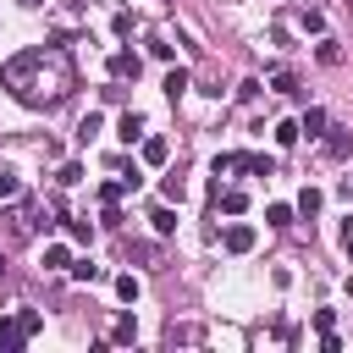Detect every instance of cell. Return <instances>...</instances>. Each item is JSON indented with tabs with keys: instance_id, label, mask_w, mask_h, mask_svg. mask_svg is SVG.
<instances>
[{
	"instance_id": "cell-1",
	"label": "cell",
	"mask_w": 353,
	"mask_h": 353,
	"mask_svg": "<svg viewBox=\"0 0 353 353\" xmlns=\"http://www.w3.org/2000/svg\"><path fill=\"white\" fill-rule=\"evenodd\" d=\"M0 83L22 105H61L77 77H72V55L61 44H33V50H22L0 66Z\"/></svg>"
},
{
	"instance_id": "cell-2",
	"label": "cell",
	"mask_w": 353,
	"mask_h": 353,
	"mask_svg": "<svg viewBox=\"0 0 353 353\" xmlns=\"http://www.w3.org/2000/svg\"><path fill=\"white\" fill-rule=\"evenodd\" d=\"M221 243H226V254H248V248H254V243H259V232H254V226H243V221H232V226H226V237H221Z\"/></svg>"
},
{
	"instance_id": "cell-3",
	"label": "cell",
	"mask_w": 353,
	"mask_h": 353,
	"mask_svg": "<svg viewBox=\"0 0 353 353\" xmlns=\"http://www.w3.org/2000/svg\"><path fill=\"white\" fill-rule=\"evenodd\" d=\"M138 72H143V61H138L132 50H116V55H110V77H116V83H121V77H138Z\"/></svg>"
},
{
	"instance_id": "cell-4",
	"label": "cell",
	"mask_w": 353,
	"mask_h": 353,
	"mask_svg": "<svg viewBox=\"0 0 353 353\" xmlns=\"http://www.w3.org/2000/svg\"><path fill=\"white\" fill-rule=\"evenodd\" d=\"M116 138H121V143H138V138H143V116H138V110H121V121H116Z\"/></svg>"
},
{
	"instance_id": "cell-5",
	"label": "cell",
	"mask_w": 353,
	"mask_h": 353,
	"mask_svg": "<svg viewBox=\"0 0 353 353\" xmlns=\"http://www.w3.org/2000/svg\"><path fill=\"white\" fill-rule=\"evenodd\" d=\"M22 342H28V331L17 325V314H11V320H0V353H17Z\"/></svg>"
},
{
	"instance_id": "cell-6",
	"label": "cell",
	"mask_w": 353,
	"mask_h": 353,
	"mask_svg": "<svg viewBox=\"0 0 353 353\" xmlns=\"http://www.w3.org/2000/svg\"><path fill=\"white\" fill-rule=\"evenodd\" d=\"M303 132H309V138H320V132H325V110H320V105H309V110L298 116V138H303Z\"/></svg>"
},
{
	"instance_id": "cell-7",
	"label": "cell",
	"mask_w": 353,
	"mask_h": 353,
	"mask_svg": "<svg viewBox=\"0 0 353 353\" xmlns=\"http://www.w3.org/2000/svg\"><path fill=\"white\" fill-rule=\"evenodd\" d=\"M331 138H325V154L331 160H347V149H353V138H347V127H325Z\"/></svg>"
},
{
	"instance_id": "cell-8",
	"label": "cell",
	"mask_w": 353,
	"mask_h": 353,
	"mask_svg": "<svg viewBox=\"0 0 353 353\" xmlns=\"http://www.w3.org/2000/svg\"><path fill=\"white\" fill-rule=\"evenodd\" d=\"M320 204H325V193H320V188H303V193H298V204H292V210H298V215H303V221H314V215H320Z\"/></svg>"
},
{
	"instance_id": "cell-9",
	"label": "cell",
	"mask_w": 353,
	"mask_h": 353,
	"mask_svg": "<svg viewBox=\"0 0 353 353\" xmlns=\"http://www.w3.org/2000/svg\"><path fill=\"white\" fill-rule=\"evenodd\" d=\"M66 270H72V281H83V287H94V281H105V270H99L94 259H72Z\"/></svg>"
},
{
	"instance_id": "cell-10",
	"label": "cell",
	"mask_w": 353,
	"mask_h": 353,
	"mask_svg": "<svg viewBox=\"0 0 353 353\" xmlns=\"http://www.w3.org/2000/svg\"><path fill=\"white\" fill-rule=\"evenodd\" d=\"M215 199H221V210H226V215H243V210H248V193H243V188H226V193L215 188Z\"/></svg>"
},
{
	"instance_id": "cell-11",
	"label": "cell",
	"mask_w": 353,
	"mask_h": 353,
	"mask_svg": "<svg viewBox=\"0 0 353 353\" xmlns=\"http://www.w3.org/2000/svg\"><path fill=\"white\" fill-rule=\"evenodd\" d=\"M66 265H72V248L66 243H50L44 248V270H66Z\"/></svg>"
},
{
	"instance_id": "cell-12",
	"label": "cell",
	"mask_w": 353,
	"mask_h": 353,
	"mask_svg": "<svg viewBox=\"0 0 353 353\" xmlns=\"http://www.w3.org/2000/svg\"><path fill=\"white\" fill-rule=\"evenodd\" d=\"M110 342H121V347H127V342H138V320H132V314H121V320L110 325Z\"/></svg>"
},
{
	"instance_id": "cell-13",
	"label": "cell",
	"mask_w": 353,
	"mask_h": 353,
	"mask_svg": "<svg viewBox=\"0 0 353 353\" xmlns=\"http://www.w3.org/2000/svg\"><path fill=\"white\" fill-rule=\"evenodd\" d=\"M298 28H303V33H325V17H320V6H303V11H298Z\"/></svg>"
},
{
	"instance_id": "cell-14",
	"label": "cell",
	"mask_w": 353,
	"mask_h": 353,
	"mask_svg": "<svg viewBox=\"0 0 353 353\" xmlns=\"http://www.w3.org/2000/svg\"><path fill=\"white\" fill-rule=\"evenodd\" d=\"M165 154H171L165 138H143V160H149V165H165Z\"/></svg>"
},
{
	"instance_id": "cell-15",
	"label": "cell",
	"mask_w": 353,
	"mask_h": 353,
	"mask_svg": "<svg viewBox=\"0 0 353 353\" xmlns=\"http://www.w3.org/2000/svg\"><path fill=\"white\" fill-rule=\"evenodd\" d=\"M149 221H154V232H160V237H171V232H176V210H165V204H160V210H149Z\"/></svg>"
},
{
	"instance_id": "cell-16",
	"label": "cell",
	"mask_w": 353,
	"mask_h": 353,
	"mask_svg": "<svg viewBox=\"0 0 353 353\" xmlns=\"http://www.w3.org/2000/svg\"><path fill=\"white\" fill-rule=\"evenodd\" d=\"M138 292H143V287H138V276H132V270H127V276H116V298H121V303H138Z\"/></svg>"
},
{
	"instance_id": "cell-17",
	"label": "cell",
	"mask_w": 353,
	"mask_h": 353,
	"mask_svg": "<svg viewBox=\"0 0 353 353\" xmlns=\"http://www.w3.org/2000/svg\"><path fill=\"white\" fill-rule=\"evenodd\" d=\"M99 127H105V116H94V110H88V116L77 121V143H88V138H99Z\"/></svg>"
},
{
	"instance_id": "cell-18",
	"label": "cell",
	"mask_w": 353,
	"mask_h": 353,
	"mask_svg": "<svg viewBox=\"0 0 353 353\" xmlns=\"http://www.w3.org/2000/svg\"><path fill=\"white\" fill-rule=\"evenodd\" d=\"M17 325H22L28 336H39V331H44V314H39V309H17Z\"/></svg>"
},
{
	"instance_id": "cell-19",
	"label": "cell",
	"mask_w": 353,
	"mask_h": 353,
	"mask_svg": "<svg viewBox=\"0 0 353 353\" xmlns=\"http://www.w3.org/2000/svg\"><path fill=\"white\" fill-rule=\"evenodd\" d=\"M165 94H171V99H176V94H188V72H182V66H171V72H165Z\"/></svg>"
},
{
	"instance_id": "cell-20",
	"label": "cell",
	"mask_w": 353,
	"mask_h": 353,
	"mask_svg": "<svg viewBox=\"0 0 353 353\" xmlns=\"http://www.w3.org/2000/svg\"><path fill=\"white\" fill-rule=\"evenodd\" d=\"M270 88H276V94H298V77L281 66V72H270Z\"/></svg>"
},
{
	"instance_id": "cell-21",
	"label": "cell",
	"mask_w": 353,
	"mask_h": 353,
	"mask_svg": "<svg viewBox=\"0 0 353 353\" xmlns=\"http://www.w3.org/2000/svg\"><path fill=\"white\" fill-rule=\"evenodd\" d=\"M270 132H276V143H281V149H292V143H298V121H276Z\"/></svg>"
},
{
	"instance_id": "cell-22",
	"label": "cell",
	"mask_w": 353,
	"mask_h": 353,
	"mask_svg": "<svg viewBox=\"0 0 353 353\" xmlns=\"http://www.w3.org/2000/svg\"><path fill=\"white\" fill-rule=\"evenodd\" d=\"M292 215H298L292 204H270V210H265V221H270V226H292Z\"/></svg>"
},
{
	"instance_id": "cell-23",
	"label": "cell",
	"mask_w": 353,
	"mask_h": 353,
	"mask_svg": "<svg viewBox=\"0 0 353 353\" xmlns=\"http://www.w3.org/2000/svg\"><path fill=\"white\" fill-rule=\"evenodd\" d=\"M314 55H320L325 66H336V61H342V44H336V39H320V50H314Z\"/></svg>"
},
{
	"instance_id": "cell-24",
	"label": "cell",
	"mask_w": 353,
	"mask_h": 353,
	"mask_svg": "<svg viewBox=\"0 0 353 353\" xmlns=\"http://www.w3.org/2000/svg\"><path fill=\"white\" fill-rule=\"evenodd\" d=\"M55 182H61V188H72V182H83V165H77V160H66V165L55 171Z\"/></svg>"
},
{
	"instance_id": "cell-25",
	"label": "cell",
	"mask_w": 353,
	"mask_h": 353,
	"mask_svg": "<svg viewBox=\"0 0 353 353\" xmlns=\"http://www.w3.org/2000/svg\"><path fill=\"white\" fill-rule=\"evenodd\" d=\"M66 237H72V243H94V226H88V221H66Z\"/></svg>"
},
{
	"instance_id": "cell-26",
	"label": "cell",
	"mask_w": 353,
	"mask_h": 353,
	"mask_svg": "<svg viewBox=\"0 0 353 353\" xmlns=\"http://www.w3.org/2000/svg\"><path fill=\"white\" fill-rule=\"evenodd\" d=\"M259 94H265L259 77H243V83H237V99H259Z\"/></svg>"
},
{
	"instance_id": "cell-27",
	"label": "cell",
	"mask_w": 353,
	"mask_h": 353,
	"mask_svg": "<svg viewBox=\"0 0 353 353\" xmlns=\"http://www.w3.org/2000/svg\"><path fill=\"white\" fill-rule=\"evenodd\" d=\"M160 193H165V199H176V204H182V193H188V188H182V176H165V182H160Z\"/></svg>"
},
{
	"instance_id": "cell-28",
	"label": "cell",
	"mask_w": 353,
	"mask_h": 353,
	"mask_svg": "<svg viewBox=\"0 0 353 353\" xmlns=\"http://www.w3.org/2000/svg\"><path fill=\"white\" fill-rule=\"evenodd\" d=\"M121 193H127V182H105V188H99V204H116Z\"/></svg>"
},
{
	"instance_id": "cell-29",
	"label": "cell",
	"mask_w": 353,
	"mask_h": 353,
	"mask_svg": "<svg viewBox=\"0 0 353 353\" xmlns=\"http://www.w3.org/2000/svg\"><path fill=\"white\" fill-rule=\"evenodd\" d=\"M17 188H22L17 171H0V199H17Z\"/></svg>"
},
{
	"instance_id": "cell-30",
	"label": "cell",
	"mask_w": 353,
	"mask_h": 353,
	"mask_svg": "<svg viewBox=\"0 0 353 353\" xmlns=\"http://www.w3.org/2000/svg\"><path fill=\"white\" fill-rule=\"evenodd\" d=\"M336 325V309H314V331H331Z\"/></svg>"
},
{
	"instance_id": "cell-31",
	"label": "cell",
	"mask_w": 353,
	"mask_h": 353,
	"mask_svg": "<svg viewBox=\"0 0 353 353\" xmlns=\"http://www.w3.org/2000/svg\"><path fill=\"white\" fill-rule=\"evenodd\" d=\"M342 243H347V265H353V232H342Z\"/></svg>"
},
{
	"instance_id": "cell-32",
	"label": "cell",
	"mask_w": 353,
	"mask_h": 353,
	"mask_svg": "<svg viewBox=\"0 0 353 353\" xmlns=\"http://www.w3.org/2000/svg\"><path fill=\"white\" fill-rule=\"evenodd\" d=\"M0 281H6V254H0Z\"/></svg>"
},
{
	"instance_id": "cell-33",
	"label": "cell",
	"mask_w": 353,
	"mask_h": 353,
	"mask_svg": "<svg viewBox=\"0 0 353 353\" xmlns=\"http://www.w3.org/2000/svg\"><path fill=\"white\" fill-rule=\"evenodd\" d=\"M22 6H44V0H22Z\"/></svg>"
}]
</instances>
